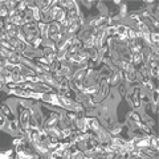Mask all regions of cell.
I'll return each mask as SVG.
<instances>
[{"mask_svg":"<svg viewBox=\"0 0 159 159\" xmlns=\"http://www.w3.org/2000/svg\"><path fill=\"white\" fill-rule=\"evenodd\" d=\"M29 121H31V110H29V109H20L19 123L21 125L23 130L27 131L29 129Z\"/></svg>","mask_w":159,"mask_h":159,"instance_id":"1","label":"cell"},{"mask_svg":"<svg viewBox=\"0 0 159 159\" xmlns=\"http://www.w3.org/2000/svg\"><path fill=\"white\" fill-rule=\"evenodd\" d=\"M129 28H130V27L125 25V24H118V25L116 27V33H117V36H126ZM126 37H127V36H126Z\"/></svg>","mask_w":159,"mask_h":159,"instance_id":"2","label":"cell"},{"mask_svg":"<svg viewBox=\"0 0 159 159\" xmlns=\"http://www.w3.org/2000/svg\"><path fill=\"white\" fill-rule=\"evenodd\" d=\"M7 126H8V130H9V131L16 133V131H17V129H19V123H17V121L12 119V121L7 122Z\"/></svg>","mask_w":159,"mask_h":159,"instance_id":"3","label":"cell"},{"mask_svg":"<svg viewBox=\"0 0 159 159\" xmlns=\"http://www.w3.org/2000/svg\"><path fill=\"white\" fill-rule=\"evenodd\" d=\"M150 43L158 45V43H159V33L157 31H151L150 32Z\"/></svg>","mask_w":159,"mask_h":159,"instance_id":"4","label":"cell"}]
</instances>
